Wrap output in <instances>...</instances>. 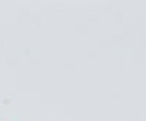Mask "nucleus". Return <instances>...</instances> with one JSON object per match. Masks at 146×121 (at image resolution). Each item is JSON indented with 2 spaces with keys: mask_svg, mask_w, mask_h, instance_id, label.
<instances>
[]
</instances>
